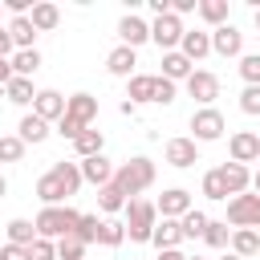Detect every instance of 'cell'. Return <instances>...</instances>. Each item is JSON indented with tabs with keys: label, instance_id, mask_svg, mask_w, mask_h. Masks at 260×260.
I'll list each match as a JSON object with an SVG mask.
<instances>
[{
	"label": "cell",
	"instance_id": "cell-3",
	"mask_svg": "<svg viewBox=\"0 0 260 260\" xmlns=\"http://www.w3.org/2000/svg\"><path fill=\"white\" fill-rule=\"evenodd\" d=\"M122 228H126V240L130 244H150V232L158 223V207L150 199H126V211H122Z\"/></svg>",
	"mask_w": 260,
	"mask_h": 260
},
{
	"label": "cell",
	"instance_id": "cell-6",
	"mask_svg": "<svg viewBox=\"0 0 260 260\" xmlns=\"http://www.w3.org/2000/svg\"><path fill=\"white\" fill-rule=\"evenodd\" d=\"M223 223H232V228H252V232H256V228H260V195H252V191L232 195Z\"/></svg>",
	"mask_w": 260,
	"mask_h": 260
},
{
	"label": "cell",
	"instance_id": "cell-20",
	"mask_svg": "<svg viewBox=\"0 0 260 260\" xmlns=\"http://www.w3.org/2000/svg\"><path fill=\"white\" fill-rule=\"evenodd\" d=\"M219 179H223L228 195H244V191L252 187V171L240 167V162H223V167H219Z\"/></svg>",
	"mask_w": 260,
	"mask_h": 260
},
{
	"label": "cell",
	"instance_id": "cell-51",
	"mask_svg": "<svg viewBox=\"0 0 260 260\" xmlns=\"http://www.w3.org/2000/svg\"><path fill=\"white\" fill-rule=\"evenodd\" d=\"M4 195H8V179L0 175V199H4Z\"/></svg>",
	"mask_w": 260,
	"mask_h": 260
},
{
	"label": "cell",
	"instance_id": "cell-13",
	"mask_svg": "<svg viewBox=\"0 0 260 260\" xmlns=\"http://www.w3.org/2000/svg\"><path fill=\"white\" fill-rule=\"evenodd\" d=\"M32 114L45 118L49 126L61 122V118H65V93H57V89H37V98H32Z\"/></svg>",
	"mask_w": 260,
	"mask_h": 260
},
{
	"label": "cell",
	"instance_id": "cell-24",
	"mask_svg": "<svg viewBox=\"0 0 260 260\" xmlns=\"http://www.w3.org/2000/svg\"><path fill=\"white\" fill-rule=\"evenodd\" d=\"M73 150H77V162H81V158H93V154H106V134L89 126V130H81V134L73 138Z\"/></svg>",
	"mask_w": 260,
	"mask_h": 260
},
{
	"label": "cell",
	"instance_id": "cell-8",
	"mask_svg": "<svg viewBox=\"0 0 260 260\" xmlns=\"http://www.w3.org/2000/svg\"><path fill=\"white\" fill-rule=\"evenodd\" d=\"M154 207H158V219H183L195 203H191V191H187V187H167Z\"/></svg>",
	"mask_w": 260,
	"mask_h": 260
},
{
	"label": "cell",
	"instance_id": "cell-52",
	"mask_svg": "<svg viewBox=\"0 0 260 260\" xmlns=\"http://www.w3.org/2000/svg\"><path fill=\"white\" fill-rule=\"evenodd\" d=\"M219 260H240V256H236V252H223V256H219Z\"/></svg>",
	"mask_w": 260,
	"mask_h": 260
},
{
	"label": "cell",
	"instance_id": "cell-27",
	"mask_svg": "<svg viewBox=\"0 0 260 260\" xmlns=\"http://www.w3.org/2000/svg\"><path fill=\"white\" fill-rule=\"evenodd\" d=\"M126 102H130V106L154 102V77H150V73H134L130 85H126Z\"/></svg>",
	"mask_w": 260,
	"mask_h": 260
},
{
	"label": "cell",
	"instance_id": "cell-16",
	"mask_svg": "<svg viewBox=\"0 0 260 260\" xmlns=\"http://www.w3.org/2000/svg\"><path fill=\"white\" fill-rule=\"evenodd\" d=\"M77 167H81V183H93V187H106V183L114 179V162H110L106 154H93V158H81Z\"/></svg>",
	"mask_w": 260,
	"mask_h": 260
},
{
	"label": "cell",
	"instance_id": "cell-26",
	"mask_svg": "<svg viewBox=\"0 0 260 260\" xmlns=\"http://www.w3.org/2000/svg\"><path fill=\"white\" fill-rule=\"evenodd\" d=\"M191 73H195V65H191L179 49H175V53H162V77H167V81H175V85H179V81H187Z\"/></svg>",
	"mask_w": 260,
	"mask_h": 260
},
{
	"label": "cell",
	"instance_id": "cell-22",
	"mask_svg": "<svg viewBox=\"0 0 260 260\" xmlns=\"http://www.w3.org/2000/svg\"><path fill=\"white\" fill-rule=\"evenodd\" d=\"M240 260H252V256H260V232H252V228H232V244H228Z\"/></svg>",
	"mask_w": 260,
	"mask_h": 260
},
{
	"label": "cell",
	"instance_id": "cell-17",
	"mask_svg": "<svg viewBox=\"0 0 260 260\" xmlns=\"http://www.w3.org/2000/svg\"><path fill=\"white\" fill-rule=\"evenodd\" d=\"M134 65H138V49H126V45H118V49H110V57H106V69H110V77H134Z\"/></svg>",
	"mask_w": 260,
	"mask_h": 260
},
{
	"label": "cell",
	"instance_id": "cell-23",
	"mask_svg": "<svg viewBox=\"0 0 260 260\" xmlns=\"http://www.w3.org/2000/svg\"><path fill=\"white\" fill-rule=\"evenodd\" d=\"M28 20H32V28H37V32H53V28L61 24V8H57V4H49V0H37V4H32V12H28Z\"/></svg>",
	"mask_w": 260,
	"mask_h": 260
},
{
	"label": "cell",
	"instance_id": "cell-45",
	"mask_svg": "<svg viewBox=\"0 0 260 260\" xmlns=\"http://www.w3.org/2000/svg\"><path fill=\"white\" fill-rule=\"evenodd\" d=\"M0 260H28V248H20V244H4V248H0Z\"/></svg>",
	"mask_w": 260,
	"mask_h": 260
},
{
	"label": "cell",
	"instance_id": "cell-25",
	"mask_svg": "<svg viewBox=\"0 0 260 260\" xmlns=\"http://www.w3.org/2000/svg\"><path fill=\"white\" fill-rule=\"evenodd\" d=\"M4 28H8V37H12V49H37V45H32V41H37V28H32L28 16H12Z\"/></svg>",
	"mask_w": 260,
	"mask_h": 260
},
{
	"label": "cell",
	"instance_id": "cell-9",
	"mask_svg": "<svg viewBox=\"0 0 260 260\" xmlns=\"http://www.w3.org/2000/svg\"><path fill=\"white\" fill-rule=\"evenodd\" d=\"M228 154H232V162H240V167L260 162V138H256V130H236V134L228 138Z\"/></svg>",
	"mask_w": 260,
	"mask_h": 260
},
{
	"label": "cell",
	"instance_id": "cell-19",
	"mask_svg": "<svg viewBox=\"0 0 260 260\" xmlns=\"http://www.w3.org/2000/svg\"><path fill=\"white\" fill-rule=\"evenodd\" d=\"M49 134H53V130H49V122H45V118H37L32 110H28V114L20 118V126H16V138H20L24 146H28V142H32V146H37V142H45Z\"/></svg>",
	"mask_w": 260,
	"mask_h": 260
},
{
	"label": "cell",
	"instance_id": "cell-41",
	"mask_svg": "<svg viewBox=\"0 0 260 260\" xmlns=\"http://www.w3.org/2000/svg\"><path fill=\"white\" fill-rule=\"evenodd\" d=\"M28 260H57V244H53V240H41V236H37V240L28 244Z\"/></svg>",
	"mask_w": 260,
	"mask_h": 260
},
{
	"label": "cell",
	"instance_id": "cell-40",
	"mask_svg": "<svg viewBox=\"0 0 260 260\" xmlns=\"http://www.w3.org/2000/svg\"><path fill=\"white\" fill-rule=\"evenodd\" d=\"M240 77H244V85H260V53L240 57Z\"/></svg>",
	"mask_w": 260,
	"mask_h": 260
},
{
	"label": "cell",
	"instance_id": "cell-29",
	"mask_svg": "<svg viewBox=\"0 0 260 260\" xmlns=\"http://www.w3.org/2000/svg\"><path fill=\"white\" fill-rule=\"evenodd\" d=\"M4 98H8L12 106H32V98H37L32 77H12V81L4 85Z\"/></svg>",
	"mask_w": 260,
	"mask_h": 260
},
{
	"label": "cell",
	"instance_id": "cell-1",
	"mask_svg": "<svg viewBox=\"0 0 260 260\" xmlns=\"http://www.w3.org/2000/svg\"><path fill=\"white\" fill-rule=\"evenodd\" d=\"M81 191V167L77 162H53L41 179H37V199L45 203V207H57V203H65L69 195H77Z\"/></svg>",
	"mask_w": 260,
	"mask_h": 260
},
{
	"label": "cell",
	"instance_id": "cell-33",
	"mask_svg": "<svg viewBox=\"0 0 260 260\" xmlns=\"http://www.w3.org/2000/svg\"><path fill=\"white\" fill-rule=\"evenodd\" d=\"M32 240H37V228H32V219H24V215L8 219V244H20V248H28Z\"/></svg>",
	"mask_w": 260,
	"mask_h": 260
},
{
	"label": "cell",
	"instance_id": "cell-5",
	"mask_svg": "<svg viewBox=\"0 0 260 260\" xmlns=\"http://www.w3.org/2000/svg\"><path fill=\"white\" fill-rule=\"evenodd\" d=\"M223 130H228V122L215 106H199L191 114V142H219Z\"/></svg>",
	"mask_w": 260,
	"mask_h": 260
},
{
	"label": "cell",
	"instance_id": "cell-30",
	"mask_svg": "<svg viewBox=\"0 0 260 260\" xmlns=\"http://www.w3.org/2000/svg\"><path fill=\"white\" fill-rule=\"evenodd\" d=\"M203 244L215 248V252H228V244H232V228H228L223 219H207V228H203Z\"/></svg>",
	"mask_w": 260,
	"mask_h": 260
},
{
	"label": "cell",
	"instance_id": "cell-47",
	"mask_svg": "<svg viewBox=\"0 0 260 260\" xmlns=\"http://www.w3.org/2000/svg\"><path fill=\"white\" fill-rule=\"evenodd\" d=\"M171 12L183 20V12H195V0H171Z\"/></svg>",
	"mask_w": 260,
	"mask_h": 260
},
{
	"label": "cell",
	"instance_id": "cell-14",
	"mask_svg": "<svg viewBox=\"0 0 260 260\" xmlns=\"http://www.w3.org/2000/svg\"><path fill=\"white\" fill-rule=\"evenodd\" d=\"M118 37H122V45H126V49H138V45H146V41H150V24H146L138 12H126V16L118 20Z\"/></svg>",
	"mask_w": 260,
	"mask_h": 260
},
{
	"label": "cell",
	"instance_id": "cell-50",
	"mask_svg": "<svg viewBox=\"0 0 260 260\" xmlns=\"http://www.w3.org/2000/svg\"><path fill=\"white\" fill-rule=\"evenodd\" d=\"M252 195H260V167L252 171Z\"/></svg>",
	"mask_w": 260,
	"mask_h": 260
},
{
	"label": "cell",
	"instance_id": "cell-11",
	"mask_svg": "<svg viewBox=\"0 0 260 260\" xmlns=\"http://www.w3.org/2000/svg\"><path fill=\"white\" fill-rule=\"evenodd\" d=\"M183 85H187V93H191L199 106H211V102L219 98V77H215L211 69H195V73H191Z\"/></svg>",
	"mask_w": 260,
	"mask_h": 260
},
{
	"label": "cell",
	"instance_id": "cell-4",
	"mask_svg": "<svg viewBox=\"0 0 260 260\" xmlns=\"http://www.w3.org/2000/svg\"><path fill=\"white\" fill-rule=\"evenodd\" d=\"M77 207H69V203H57V207H41L37 211V219H32V228H37V236L41 240H61V236H73V228H77Z\"/></svg>",
	"mask_w": 260,
	"mask_h": 260
},
{
	"label": "cell",
	"instance_id": "cell-55",
	"mask_svg": "<svg viewBox=\"0 0 260 260\" xmlns=\"http://www.w3.org/2000/svg\"><path fill=\"white\" fill-rule=\"evenodd\" d=\"M0 12H4V4H0Z\"/></svg>",
	"mask_w": 260,
	"mask_h": 260
},
{
	"label": "cell",
	"instance_id": "cell-15",
	"mask_svg": "<svg viewBox=\"0 0 260 260\" xmlns=\"http://www.w3.org/2000/svg\"><path fill=\"white\" fill-rule=\"evenodd\" d=\"M179 53H183L191 65H199V61L211 53V32H203V28H187L183 41H179Z\"/></svg>",
	"mask_w": 260,
	"mask_h": 260
},
{
	"label": "cell",
	"instance_id": "cell-53",
	"mask_svg": "<svg viewBox=\"0 0 260 260\" xmlns=\"http://www.w3.org/2000/svg\"><path fill=\"white\" fill-rule=\"evenodd\" d=\"M187 260H207V256H187Z\"/></svg>",
	"mask_w": 260,
	"mask_h": 260
},
{
	"label": "cell",
	"instance_id": "cell-36",
	"mask_svg": "<svg viewBox=\"0 0 260 260\" xmlns=\"http://www.w3.org/2000/svg\"><path fill=\"white\" fill-rule=\"evenodd\" d=\"M98 228H102V219H98L93 211H81V215H77V228H73V236H77V240L89 248V244H98Z\"/></svg>",
	"mask_w": 260,
	"mask_h": 260
},
{
	"label": "cell",
	"instance_id": "cell-46",
	"mask_svg": "<svg viewBox=\"0 0 260 260\" xmlns=\"http://www.w3.org/2000/svg\"><path fill=\"white\" fill-rule=\"evenodd\" d=\"M16 49H12V37H8V28H0V61H8Z\"/></svg>",
	"mask_w": 260,
	"mask_h": 260
},
{
	"label": "cell",
	"instance_id": "cell-21",
	"mask_svg": "<svg viewBox=\"0 0 260 260\" xmlns=\"http://www.w3.org/2000/svg\"><path fill=\"white\" fill-rule=\"evenodd\" d=\"M150 244H154L158 252H171V248H179V244H183L179 219H158V223H154V232H150Z\"/></svg>",
	"mask_w": 260,
	"mask_h": 260
},
{
	"label": "cell",
	"instance_id": "cell-48",
	"mask_svg": "<svg viewBox=\"0 0 260 260\" xmlns=\"http://www.w3.org/2000/svg\"><path fill=\"white\" fill-rule=\"evenodd\" d=\"M8 81H12V65H8V61H0V89H4Z\"/></svg>",
	"mask_w": 260,
	"mask_h": 260
},
{
	"label": "cell",
	"instance_id": "cell-35",
	"mask_svg": "<svg viewBox=\"0 0 260 260\" xmlns=\"http://www.w3.org/2000/svg\"><path fill=\"white\" fill-rule=\"evenodd\" d=\"M98 207H102L106 215H114V211H126V195H122L114 183H106V187H98Z\"/></svg>",
	"mask_w": 260,
	"mask_h": 260
},
{
	"label": "cell",
	"instance_id": "cell-56",
	"mask_svg": "<svg viewBox=\"0 0 260 260\" xmlns=\"http://www.w3.org/2000/svg\"><path fill=\"white\" fill-rule=\"evenodd\" d=\"M256 138H260V134H256Z\"/></svg>",
	"mask_w": 260,
	"mask_h": 260
},
{
	"label": "cell",
	"instance_id": "cell-44",
	"mask_svg": "<svg viewBox=\"0 0 260 260\" xmlns=\"http://www.w3.org/2000/svg\"><path fill=\"white\" fill-rule=\"evenodd\" d=\"M81 130H89V126H81V122H77V118H69V114H65L61 122H57V134H61L65 142H73V138H77Z\"/></svg>",
	"mask_w": 260,
	"mask_h": 260
},
{
	"label": "cell",
	"instance_id": "cell-31",
	"mask_svg": "<svg viewBox=\"0 0 260 260\" xmlns=\"http://www.w3.org/2000/svg\"><path fill=\"white\" fill-rule=\"evenodd\" d=\"M207 211H199V207H191L183 219H179V232H183V240H203V228H207Z\"/></svg>",
	"mask_w": 260,
	"mask_h": 260
},
{
	"label": "cell",
	"instance_id": "cell-28",
	"mask_svg": "<svg viewBox=\"0 0 260 260\" xmlns=\"http://www.w3.org/2000/svg\"><path fill=\"white\" fill-rule=\"evenodd\" d=\"M8 65H12V77H32V73L41 69V53H37V49H16V53L8 57Z\"/></svg>",
	"mask_w": 260,
	"mask_h": 260
},
{
	"label": "cell",
	"instance_id": "cell-42",
	"mask_svg": "<svg viewBox=\"0 0 260 260\" xmlns=\"http://www.w3.org/2000/svg\"><path fill=\"white\" fill-rule=\"evenodd\" d=\"M175 102V81H167L162 73L154 77V106H171Z\"/></svg>",
	"mask_w": 260,
	"mask_h": 260
},
{
	"label": "cell",
	"instance_id": "cell-39",
	"mask_svg": "<svg viewBox=\"0 0 260 260\" xmlns=\"http://www.w3.org/2000/svg\"><path fill=\"white\" fill-rule=\"evenodd\" d=\"M24 158V142L16 134H0V162H20Z\"/></svg>",
	"mask_w": 260,
	"mask_h": 260
},
{
	"label": "cell",
	"instance_id": "cell-37",
	"mask_svg": "<svg viewBox=\"0 0 260 260\" xmlns=\"http://www.w3.org/2000/svg\"><path fill=\"white\" fill-rule=\"evenodd\" d=\"M53 244H57V260H85V244L77 236H61Z\"/></svg>",
	"mask_w": 260,
	"mask_h": 260
},
{
	"label": "cell",
	"instance_id": "cell-54",
	"mask_svg": "<svg viewBox=\"0 0 260 260\" xmlns=\"http://www.w3.org/2000/svg\"><path fill=\"white\" fill-rule=\"evenodd\" d=\"M256 28H260V8H256Z\"/></svg>",
	"mask_w": 260,
	"mask_h": 260
},
{
	"label": "cell",
	"instance_id": "cell-32",
	"mask_svg": "<svg viewBox=\"0 0 260 260\" xmlns=\"http://www.w3.org/2000/svg\"><path fill=\"white\" fill-rule=\"evenodd\" d=\"M195 12H199L211 28L228 24V0H199V4H195Z\"/></svg>",
	"mask_w": 260,
	"mask_h": 260
},
{
	"label": "cell",
	"instance_id": "cell-18",
	"mask_svg": "<svg viewBox=\"0 0 260 260\" xmlns=\"http://www.w3.org/2000/svg\"><path fill=\"white\" fill-rule=\"evenodd\" d=\"M65 114L77 118L81 126H93L98 122V98L93 93H73V98H65Z\"/></svg>",
	"mask_w": 260,
	"mask_h": 260
},
{
	"label": "cell",
	"instance_id": "cell-12",
	"mask_svg": "<svg viewBox=\"0 0 260 260\" xmlns=\"http://www.w3.org/2000/svg\"><path fill=\"white\" fill-rule=\"evenodd\" d=\"M162 158H167L171 167L187 171V167H195V162H199V142H191V138H167Z\"/></svg>",
	"mask_w": 260,
	"mask_h": 260
},
{
	"label": "cell",
	"instance_id": "cell-2",
	"mask_svg": "<svg viewBox=\"0 0 260 260\" xmlns=\"http://www.w3.org/2000/svg\"><path fill=\"white\" fill-rule=\"evenodd\" d=\"M126 199H142V191H150L154 187V162L146 158V154H134V158H126V162H118L114 167V179H110Z\"/></svg>",
	"mask_w": 260,
	"mask_h": 260
},
{
	"label": "cell",
	"instance_id": "cell-34",
	"mask_svg": "<svg viewBox=\"0 0 260 260\" xmlns=\"http://www.w3.org/2000/svg\"><path fill=\"white\" fill-rule=\"evenodd\" d=\"M98 244H102V248H122V244H126V228H122V219H102V228H98Z\"/></svg>",
	"mask_w": 260,
	"mask_h": 260
},
{
	"label": "cell",
	"instance_id": "cell-43",
	"mask_svg": "<svg viewBox=\"0 0 260 260\" xmlns=\"http://www.w3.org/2000/svg\"><path fill=\"white\" fill-rule=\"evenodd\" d=\"M240 110H244V114H260V85H244V93H240Z\"/></svg>",
	"mask_w": 260,
	"mask_h": 260
},
{
	"label": "cell",
	"instance_id": "cell-10",
	"mask_svg": "<svg viewBox=\"0 0 260 260\" xmlns=\"http://www.w3.org/2000/svg\"><path fill=\"white\" fill-rule=\"evenodd\" d=\"M211 53H219V57H244V32L232 20L219 24V28H211Z\"/></svg>",
	"mask_w": 260,
	"mask_h": 260
},
{
	"label": "cell",
	"instance_id": "cell-38",
	"mask_svg": "<svg viewBox=\"0 0 260 260\" xmlns=\"http://www.w3.org/2000/svg\"><path fill=\"white\" fill-rule=\"evenodd\" d=\"M203 195H207L211 203H223V199H228V187H223V179H219V167L203 175Z\"/></svg>",
	"mask_w": 260,
	"mask_h": 260
},
{
	"label": "cell",
	"instance_id": "cell-49",
	"mask_svg": "<svg viewBox=\"0 0 260 260\" xmlns=\"http://www.w3.org/2000/svg\"><path fill=\"white\" fill-rule=\"evenodd\" d=\"M158 260H187V256H183L179 248H171V252H158Z\"/></svg>",
	"mask_w": 260,
	"mask_h": 260
},
{
	"label": "cell",
	"instance_id": "cell-7",
	"mask_svg": "<svg viewBox=\"0 0 260 260\" xmlns=\"http://www.w3.org/2000/svg\"><path fill=\"white\" fill-rule=\"evenodd\" d=\"M183 32H187V28H183V20H179L175 12H167V16H154V20H150V41H154L162 53H175V49H179V41H183Z\"/></svg>",
	"mask_w": 260,
	"mask_h": 260
}]
</instances>
